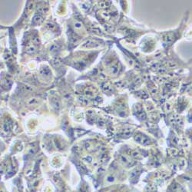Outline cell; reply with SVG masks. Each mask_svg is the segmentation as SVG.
<instances>
[{"label": "cell", "mask_w": 192, "mask_h": 192, "mask_svg": "<svg viewBox=\"0 0 192 192\" xmlns=\"http://www.w3.org/2000/svg\"><path fill=\"white\" fill-rule=\"evenodd\" d=\"M114 181V178H113V177H108V181L112 182V181Z\"/></svg>", "instance_id": "cell-1"}]
</instances>
